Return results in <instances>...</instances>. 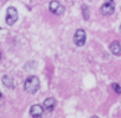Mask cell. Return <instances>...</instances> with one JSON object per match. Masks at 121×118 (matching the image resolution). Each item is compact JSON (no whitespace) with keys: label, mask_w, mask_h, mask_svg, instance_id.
Listing matches in <instances>:
<instances>
[{"label":"cell","mask_w":121,"mask_h":118,"mask_svg":"<svg viewBox=\"0 0 121 118\" xmlns=\"http://www.w3.org/2000/svg\"><path fill=\"white\" fill-rule=\"evenodd\" d=\"M40 87V82H39V79L35 75H31L30 78H27L25 80V84H24V90L27 92V93H36Z\"/></svg>","instance_id":"cell-1"},{"label":"cell","mask_w":121,"mask_h":118,"mask_svg":"<svg viewBox=\"0 0 121 118\" xmlns=\"http://www.w3.org/2000/svg\"><path fill=\"white\" fill-rule=\"evenodd\" d=\"M49 10L56 16H62L64 13V6L57 0H52L49 4Z\"/></svg>","instance_id":"cell-2"},{"label":"cell","mask_w":121,"mask_h":118,"mask_svg":"<svg viewBox=\"0 0 121 118\" xmlns=\"http://www.w3.org/2000/svg\"><path fill=\"white\" fill-rule=\"evenodd\" d=\"M17 19H18V12H17L16 7H13V6L9 7L7 11H6V23H7V25H13L17 22Z\"/></svg>","instance_id":"cell-3"},{"label":"cell","mask_w":121,"mask_h":118,"mask_svg":"<svg viewBox=\"0 0 121 118\" xmlns=\"http://www.w3.org/2000/svg\"><path fill=\"white\" fill-rule=\"evenodd\" d=\"M86 31L83 29H78L76 32H75V36H74V42L77 47H83L84 43H86Z\"/></svg>","instance_id":"cell-4"},{"label":"cell","mask_w":121,"mask_h":118,"mask_svg":"<svg viewBox=\"0 0 121 118\" xmlns=\"http://www.w3.org/2000/svg\"><path fill=\"white\" fill-rule=\"evenodd\" d=\"M115 11V5L113 4V1H108V3H104L101 9H100V12L103 14V16H110L113 14Z\"/></svg>","instance_id":"cell-5"},{"label":"cell","mask_w":121,"mask_h":118,"mask_svg":"<svg viewBox=\"0 0 121 118\" xmlns=\"http://www.w3.org/2000/svg\"><path fill=\"white\" fill-rule=\"evenodd\" d=\"M43 112H44V107L40 106V105H32L31 109H30V114L35 118L40 117L43 114Z\"/></svg>","instance_id":"cell-6"},{"label":"cell","mask_w":121,"mask_h":118,"mask_svg":"<svg viewBox=\"0 0 121 118\" xmlns=\"http://www.w3.org/2000/svg\"><path fill=\"white\" fill-rule=\"evenodd\" d=\"M109 50L112 51L113 55H115V56H120V55H121V44H120V42H119V41H114V42H112L110 45H109Z\"/></svg>","instance_id":"cell-7"},{"label":"cell","mask_w":121,"mask_h":118,"mask_svg":"<svg viewBox=\"0 0 121 118\" xmlns=\"http://www.w3.org/2000/svg\"><path fill=\"white\" fill-rule=\"evenodd\" d=\"M55 106H56V100H55L53 98H48V99H45L44 103H43V107H44L45 111H48V112L53 111Z\"/></svg>","instance_id":"cell-8"},{"label":"cell","mask_w":121,"mask_h":118,"mask_svg":"<svg viewBox=\"0 0 121 118\" xmlns=\"http://www.w3.org/2000/svg\"><path fill=\"white\" fill-rule=\"evenodd\" d=\"M3 84L6 86V87H9V88H12L14 85H13V79H12V76H10V75H5V76H3Z\"/></svg>","instance_id":"cell-9"},{"label":"cell","mask_w":121,"mask_h":118,"mask_svg":"<svg viewBox=\"0 0 121 118\" xmlns=\"http://www.w3.org/2000/svg\"><path fill=\"white\" fill-rule=\"evenodd\" d=\"M82 14H83V17H84L86 20L89 18V11H88V7H87L86 5L82 6Z\"/></svg>","instance_id":"cell-10"},{"label":"cell","mask_w":121,"mask_h":118,"mask_svg":"<svg viewBox=\"0 0 121 118\" xmlns=\"http://www.w3.org/2000/svg\"><path fill=\"white\" fill-rule=\"evenodd\" d=\"M112 87H113V90L115 91V93H117V94L121 93V86H120L119 84L114 82V84H112Z\"/></svg>","instance_id":"cell-11"},{"label":"cell","mask_w":121,"mask_h":118,"mask_svg":"<svg viewBox=\"0 0 121 118\" xmlns=\"http://www.w3.org/2000/svg\"><path fill=\"white\" fill-rule=\"evenodd\" d=\"M0 1H1V3H5V1H7V0H0Z\"/></svg>","instance_id":"cell-12"},{"label":"cell","mask_w":121,"mask_h":118,"mask_svg":"<svg viewBox=\"0 0 121 118\" xmlns=\"http://www.w3.org/2000/svg\"><path fill=\"white\" fill-rule=\"evenodd\" d=\"M0 60H1V51H0Z\"/></svg>","instance_id":"cell-13"},{"label":"cell","mask_w":121,"mask_h":118,"mask_svg":"<svg viewBox=\"0 0 121 118\" xmlns=\"http://www.w3.org/2000/svg\"><path fill=\"white\" fill-rule=\"evenodd\" d=\"M120 32H121V25H120Z\"/></svg>","instance_id":"cell-14"},{"label":"cell","mask_w":121,"mask_h":118,"mask_svg":"<svg viewBox=\"0 0 121 118\" xmlns=\"http://www.w3.org/2000/svg\"><path fill=\"white\" fill-rule=\"evenodd\" d=\"M109 1H113V0H109Z\"/></svg>","instance_id":"cell-15"},{"label":"cell","mask_w":121,"mask_h":118,"mask_svg":"<svg viewBox=\"0 0 121 118\" xmlns=\"http://www.w3.org/2000/svg\"><path fill=\"white\" fill-rule=\"evenodd\" d=\"M0 97H1V94H0Z\"/></svg>","instance_id":"cell-16"}]
</instances>
